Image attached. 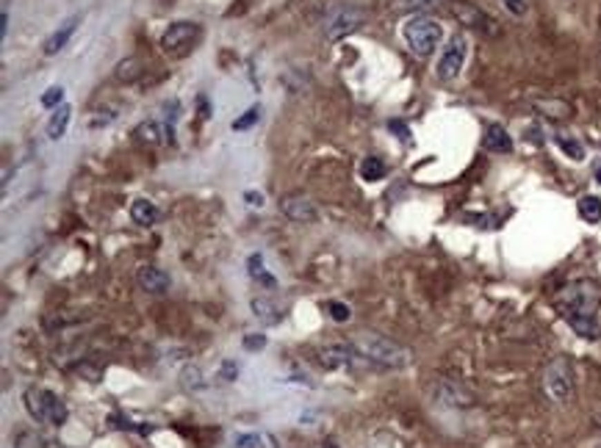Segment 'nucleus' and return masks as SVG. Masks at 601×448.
Here are the masks:
<instances>
[{
	"mask_svg": "<svg viewBox=\"0 0 601 448\" xmlns=\"http://www.w3.org/2000/svg\"><path fill=\"white\" fill-rule=\"evenodd\" d=\"M23 401H26L28 415H31L37 423L61 426V423H67V418H70L67 404H64L56 393H50V390H45V387H26Z\"/></svg>",
	"mask_w": 601,
	"mask_h": 448,
	"instance_id": "obj_3",
	"label": "nucleus"
},
{
	"mask_svg": "<svg viewBox=\"0 0 601 448\" xmlns=\"http://www.w3.org/2000/svg\"><path fill=\"white\" fill-rule=\"evenodd\" d=\"M388 130L399 136V141H411V128L402 122V119H391L388 122Z\"/></svg>",
	"mask_w": 601,
	"mask_h": 448,
	"instance_id": "obj_34",
	"label": "nucleus"
},
{
	"mask_svg": "<svg viewBox=\"0 0 601 448\" xmlns=\"http://www.w3.org/2000/svg\"><path fill=\"white\" fill-rule=\"evenodd\" d=\"M180 382H183V387H186V390H199V387H206L203 371H199L197 365H186V368H183V374H180Z\"/></svg>",
	"mask_w": 601,
	"mask_h": 448,
	"instance_id": "obj_25",
	"label": "nucleus"
},
{
	"mask_svg": "<svg viewBox=\"0 0 601 448\" xmlns=\"http://www.w3.org/2000/svg\"><path fill=\"white\" fill-rule=\"evenodd\" d=\"M327 310H330V316L335 321H349V316H352V310L344 302H327Z\"/></svg>",
	"mask_w": 601,
	"mask_h": 448,
	"instance_id": "obj_33",
	"label": "nucleus"
},
{
	"mask_svg": "<svg viewBox=\"0 0 601 448\" xmlns=\"http://www.w3.org/2000/svg\"><path fill=\"white\" fill-rule=\"evenodd\" d=\"M557 144H560V150L568 155V158H573V161H582L584 158V147L576 141V139H568V136H557Z\"/></svg>",
	"mask_w": 601,
	"mask_h": 448,
	"instance_id": "obj_26",
	"label": "nucleus"
},
{
	"mask_svg": "<svg viewBox=\"0 0 601 448\" xmlns=\"http://www.w3.org/2000/svg\"><path fill=\"white\" fill-rule=\"evenodd\" d=\"M261 119V108L258 105H253L250 111H244L239 119H233V130H250L255 122Z\"/></svg>",
	"mask_w": 601,
	"mask_h": 448,
	"instance_id": "obj_27",
	"label": "nucleus"
},
{
	"mask_svg": "<svg viewBox=\"0 0 601 448\" xmlns=\"http://www.w3.org/2000/svg\"><path fill=\"white\" fill-rule=\"evenodd\" d=\"M579 216L584 218V221H590V224H595V221H601V196H595V194H587V196H582L579 199Z\"/></svg>",
	"mask_w": 601,
	"mask_h": 448,
	"instance_id": "obj_21",
	"label": "nucleus"
},
{
	"mask_svg": "<svg viewBox=\"0 0 601 448\" xmlns=\"http://www.w3.org/2000/svg\"><path fill=\"white\" fill-rule=\"evenodd\" d=\"M355 357V349L346 343H333V346H324L319 349V365L327 368V371H338V368H346Z\"/></svg>",
	"mask_w": 601,
	"mask_h": 448,
	"instance_id": "obj_12",
	"label": "nucleus"
},
{
	"mask_svg": "<svg viewBox=\"0 0 601 448\" xmlns=\"http://www.w3.org/2000/svg\"><path fill=\"white\" fill-rule=\"evenodd\" d=\"M385 172H388V166H385V161L377 158V155H368V158H363V163H360V177H363L366 183H377V180H382Z\"/></svg>",
	"mask_w": 601,
	"mask_h": 448,
	"instance_id": "obj_20",
	"label": "nucleus"
},
{
	"mask_svg": "<svg viewBox=\"0 0 601 448\" xmlns=\"http://www.w3.org/2000/svg\"><path fill=\"white\" fill-rule=\"evenodd\" d=\"M61 100H64V89H61V86H50V89L42 94V105H45V108H59V105H64Z\"/></svg>",
	"mask_w": 601,
	"mask_h": 448,
	"instance_id": "obj_30",
	"label": "nucleus"
},
{
	"mask_svg": "<svg viewBox=\"0 0 601 448\" xmlns=\"http://www.w3.org/2000/svg\"><path fill=\"white\" fill-rule=\"evenodd\" d=\"M363 23H366V12H363V9H357V6H344V9L333 12V14L324 20V39H327V42H338V39L349 37L352 31H357Z\"/></svg>",
	"mask_w": 601,
	"mask_h": 448,
	"instance_id": "obj_6",
	"label": "nucleus"
},
{
	"mask_svg": "<svg viewBox=\"0 0 601 448\" xmlns=\"http://www.w3.org/2000/svg\"><path fill=\"white\" fill-rule=\"evenodd\" d=\"M250 277L261 280L264 285H275V280L264 272V255H253V258H250Z\"/></svg>",
	"mask_w": 601,
	"mask_h": 448,
	"instance_id": "obj_28",
	"label": "nucleus"
},
{
	"mask_svg": "<svg viewBox=\"0 0 601 448\" xmlns=\"http://www.w3.org/2000/svg\"><path fill=\"white\" fill-rule=\"evenodd\" d=\"M197 37H199V28L194 23H172L161 37V48L172 56H183V53H188V48L194 45Z\"/></svg>",
	"mask_w": 601,
	"mask_h": 448,
	"instance_id": "obj_8",
	"label": "nucleus"
},
{
	"mask_svg": "<svg viewBox=\"0 0 601 448\" xmlns=\"http://www.w3.org/2000/svg\"><path fill=\"white\" fill-rule=\"evenodd\" d=\"M236 374H239V368H236L230 360H228V363H222V379H225V382H233V379H236Z\"/></svg>",
	"mask_w": 601,
	"mask_h": 448,
	"instance_id": "obj_36",
	"label": "nucleus"
},
{
	"mask_svg": "<svg viewBox=\"0 0 601 448\" xmlns=\"http://www.w3.org/2000/svg\"><path fill=\"white\" fill-rule=\"evenodd\" d=\"M502 6H504L510 14H515V17H524V14L529 12V0H502Z\"/></svg>",
	"mask_w": 601,
	"mask_h": 448,
	"instance_id": "obj_32",
	"label": "nucleus"
},
{
	"mask_svg": "<svg viewBox=\"0 0 601 448\" xmlns=\"http://www.w3.org/2000/svg\"><path fill=\"white\" fill-rule=\"evenodd\" d=\"M402 34H405V42H408V48L416 53V56H430L438 45H441V37H444V28L433 20V17H413V20H408L405 23V28H402Z\"/></svg>",
	"mask_w": 601,
	"mask_h": 448,
	"instance_id": "obj_4",
	"label": "nucleus"
},
{
	"mask_svg": "<svg viewBox=\"0 0 601 448\" xmlns=\"http://www.w3.org/2000/svg\"><path fill=\"white\" fill-rule=\"evenodd\" d=\"M136 283H139L141 291H147V294H152V296L166 294L169 285H172L169 274H166L164 269H158V266H141V269L136 272Z\"/></svg>",
	"mask_w": 601,
	"mask_h": 448,
	"instance_id": "obj_11",
	"label": "nucleus"
},
{
	"mask_svg": "<svg viewBox=\"0 0 601 448\" xmlns=\"http://www.w3.org/2000/svg\"><path fill=\"white\" fill-rule=\"evenodd\" d=\"M540 111H549L546 116H554V119H562V116H568L571 114V108L565 105V103H557V100H551V103H535Z\"/></svg>",
	"mask_w": 601,
	"mask_h": 448,
	"instance_id": "obj_29",
	"label": "nucleus"
},
{
	"mask_svg": "<svg viewBox=\"0 0 601 448\" xmlns=\"http://www.w3.org/2000/svg\"><path fill=\"white\" fill-rule=\"evenodd\" d=\"M482 147L488 150V152H510L513 150V139H510V133L502 128V125H488V130H485V136H482Z\"/></svg>",
	"mask_w": 601,
	"mask_h": 448,
	"instance_id": "obj_14",
	"label": "nucleus"
},
{
	"mask_svg": "<svg viewBox=\"0 0 601 448\" xmlns=\"http://www.w3.org/2000/svg\"><path fill=\"white\" fill-rule=\"evenodd\" d=\"M141 144H161L164 141V136H166V130L158 125V122H141L139 128H136V133H133Z\"/></svg>",
	"mask_w": 601,
	"mask_h": 448,
	"instance_id": "obj_22",
	"label": "nucleus"
},
{
	"mask_svg": "<svg viewBox=\"0 0 601 448\" xmlns=\"http://www.w3.org/2000/svg\"><path fill=\"white\" fill-rule=\"evenodd\" d=\"M244 349L247 352H261L264 346H266V335H261V332H250V335H244Z\"/></svg>",
	"mask_w": 601,
	"mask_h": 448,
	"instance_id": "obj_31",
	"label": "nucleus"
},
{
	"mask_svg": "<svg viewBox=\"0 0 601 448\" xmlns=\"http://www.w3.org/2000/svg\"><path fill=\"white\" fill-rule=\"evenodd\" d=\"M433 393H435V401L444 404V407H471V404H474V396H471L463 385H457V382H452V379L435 382Z\"/></svg>",
	"mask_w": 601,
	"mask_h": 448,
	"instance_id": "obj_9",
	"label": "nucleus"
},
{
	"mask_svg": "<svg viewBox=\"0 0 601 448\" xmlns=\"http://www.w3.org/2000/svg\"><path fill=\"white\" fill-rule=\"evenodd\" d=\"M466 56H469V42H466V37H463V34H455V37L449 39V45L444 48L441 59H438V67H435L438 78H441V81H455V78L460 75L463 64H466Z\"/></svg>",
	"mask_w": 601,
	"mask_h": 448,
	"instance_id": "obj_7",
	"label": "nucleus"
},
{
	"mask_svg": "<svg viewBox=\"0 0 601 448\" xmlns=\"http://www.w3.org/2000/svg\"><path fill=\"white\" fill-rule=\"evenodd\" d=\"M244 199H247V205H253V207H261V205H264V194H261V191H244Z\"/></svg>",
	"mask_w": 601,
	"mask_h": 448,
	"instance_id": "obj_35",
	"label": "nucleus"
},
{
	"mask_svg": "<svg viewBox=\"0 0 601 448\" xmlns=\"http://www.w3.org/2000/svg\"><path fill=\"white\" fill-rule=\"evenodd\" d=\"M78 23H81L78 17H70V20H67V23H64V26H61V28H59V31H56V34H53L48 42H45V56H56L59 50H64V48H67V42L72 39V34H75Z\"/></svg>",
	"mask_w": 601,
	"mask_h": 448,
	"instance_id": "obj_16",
	"label": "nucleus"
},
{
	"mask_svg": "<svg viewBox=\"0 0 601 448\" xmlns=\"http://www.w3.org/2000/svg\"><path fill=\"white\" fill-rule=\"evenodd\" d=\"M438 3H444V0H393L391 9L396 14H411V12H427Z\"/></svg>",
	"mask_w": 601,
	"mask_h": 448,
	"instance_id": "obj_23",
	"label": "nucleus"
},
{
	"mask_svg": "<svg viewBox=\"0 0 601 448\" xmlns=\"http://www.w3.org/2000/svg\"><path fill=\"white\" fill-rule=\"evenodd\" d=\"M595 180L601 183V166H595Z\"/></svg>",
	"mask_w": 601,
	"mask_h": 448,
	"instance_id": "obj_38",
	"label": "nucleus"
},
{
	"mask_svg": "<svg viewBox=\"0 0 601 448\" xmlns=\"http://www.w3.org/2000/svg\"><path fill=\"white\" fill-rule=\"evenodd\" d=\"M598 448H601V445H598Z\"/></svg>",
	"mask_w": 601,
	"mask_h": 448,
	"instance_id": "obj_39",
	"label": "nucleus"
},
{
	"mask_svg": "<svg viewBox=\"0 0 601 448\" xmlns=\"http://www.w3.org/2000/svg\"><path fill=\"white\" fill-rule=\"evenodd\" d=\"M130 218L141 227H150V224L158 221V207L150 199H133L130 202Z\"/></svg>",
	"mask_w": 601,
	"mask_h": 448,
	"instance_id": "obj_18",
	"label": "nucleus"
},
{
	"mask_svg": "<svg viewBox=\"0 0 601 448\" xmlns=\"http://www.w3.org/2000/svg\"><path fill=\"white\" fill-rule=\"evenodd\" d=\"M114 75H117V81H125V83L136 81V78L141 75V64H139V59H125V61H119Z\"/></svg>",
	"mask_w": 601,
	"mask_h": 448,
	"instance_id": "obj_24",
	"label": "nucleus"
},
{
	"mask_svg": "<svg viewBox=\"0 0 601 448\" xmlns=\"http://www.w3.org/2000/svg\"><path fill=\"white\" fill-rule=\"evenodd\" d=\"M250 307H253V316H255L261 324H266V327H275V324H280V313H277V307H275L269 299H264V296H255V299L250 302Z\"/></svg>",
	"mask_w": 601,
	"mask_h": 448,
	"instance_id": "obj_19",
	"label": "nucleus"
},
{
	"mask_svg": "<svg viewBox=\"0 0 601 448\" xmlns=\"http://www.w3.org/2000/svg\"><path fill=\"white\" fill-rule=\"evenodd\" d=\"M349 346L355 349L357 357L382 365V368H405L411 365V352L405 346H399L396 340L377 335V332H357L349 338Z\"/></svg>",
	"mask_w": 601,
	"mask_h": 448,
	"instance_id": "obj_2",
	"label": "nucleus"
},
{
	"mask_svg": "<svg viewBox=\"0 0 601 448\" xmlns=\"http://www.w3.org/2000/svg\"><path fill=\"white\" fill-rule=\"evenodd\" d=\"M324 448H335V442H333V440H324Z\"/></svg>",
	"mask_w": 601,
	"mask_h": 448,
	"instance_id": "obj_37",
	"label": "nucleus"
},
{
	"mask_svg": "<svg viewBox=\"0 0 601 448\" xmlns=\"http://www.w3.org/2000/svg\"><path fill=\"white\" fill-rule=\"evenodd\" d=\"M70 119H72V108H70L67 103L59 105V108H53V116H50V122H48V136H50L53 141H59V139L67 133Z\"/></svg>",
	"mask_w": 601,
	"mask_h": 448,
	"instance_id": "obj_17",
	"label": "nucleus"
},
{
	"mask_svg": "<svg viewBox=\"0 0 601 448\" xmlns=\"http://www.w3.org/2000/svg\"><path fill=\"white\" fill-rule=\"evenodd\" d=\"M233 448H280V440L269 431H242L230 440Z\"/></svg>",
	"mask_w": 601,
	"mask_h": 448,
	"instance_id": "obj_13",
	"label": "nucleus"
},
{
	"mask_svg": "<svg viewBox=\"0 0 601 448\" xmlns=\"http://www.w3.org/2000/svg\"><path fill=\"white\" fill-rule=\"evenodd\" d=\"M543 390L557 404H568L573 398V371H571V363L565 357H557V360H551L546 365V371H543Z\"/></svg>",
	"mask_w": 601,
	"mask_h": 448,
	"instance_id": "obj_5",
	"label": "nucleus"
},
{
	"mask_svg": "<svg viewBox=\"0 0 601 448\" xmlns=\"http://www.w3.org/2000/svg\"><path fill=\"white\" fill-rule=\"evenodd\" d=\"M452 12H455V17H457V20L463 23V26H471V28H485V31H493V28H491L493 23H491V20H488V17H485V14L480 12V9H474L471 3H455V9H452Z\"/></svg>",
	"mask_w": 601,
	"mask_h": 448,
	"instance_id": "obj_15",
	"label": "nucleus"
},
{
	"mask_svg": "<svg viewBox=\"0 0 601 448\" xmlns=\"http://www.w3.org/2000/svg\"><path fill=\"white\" fill-rule=\"evenodd\" d=\"M280 210H283L286 218H291V221H297V224H308V221L316 218L313 202H311L308 196H299V194L283 196V199H280Z\"/></svg>",
	"mask_w": 601,
	"mask_h": 448,
	"instance_id": "obj_10",
	"label": "nucleus"
},
{
	"mask_svg": "<svg viewBox=\"0 0 601 448\" xmlns=\"http://www.w3.org/2000/svg\"><path fill=\"white\" fill-rule=\"evenodd\" d=\"M554 305L579 338H584V340L601 338V327L595 324V310L601 305V288L593 280H576V283L565 285L557 294Z\"/></svg>",
	"mask_w": 601,
	"mask_h": 448,
	"instance_id": "obj_1",
	"label": "nucleus"
}]
</instances>
